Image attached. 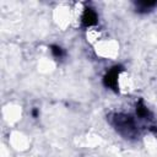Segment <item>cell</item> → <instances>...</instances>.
Masks as SVG:
<instances>
[{
	"label": "cell",
	"mask_w": 157,
	"mask_h": 157,
	"mask_svg": "<svg viewBox=\"0 0 157 157\" xmlns=\"http://www.w3.org/2000/svg\"><path fill=\"white\" fill-rule=\"evenodd\" d=\"M114 125H115L117 130H119L121 134H124V130H125V131H128V135H130L135 130L134 119L130 115H125V114H115Z\"/></svg>",
	"instance_id": "6da1fadb"
},
{
	"label": "cell",
	"mask_w": 157,
	"mask_h": 157,
	"mask_svg": "<svg viewBox=\"0 0 157 157\" xmlns=\"http://www.w3.org/2000/svg\"><path fill=\"white\" fill-rule=\"evenodd\" d=\"M120 71H121V66H113L112 69H109L103 77L104 86L117 91L118 90V77H119Z\"/></svg>",
	"instance_id": "7a4b0ae2"
},
{
	"label": "cell",
	"mask_w": 157,
	"mask_h": 157,
	"mask_svg": "<svg viewBox=\"0 0 157 157\" xmlns=\"http://www.w3.org/2000/svg\"><path fill=\"white\" fill-rule=\"evenodd\" d=\"M81 21H82V25L85 27L94 26L97 23V21H98V15H97V12L92 7H86L83 13H82Z\"/></svg>",
	"instance_id": "3957f363"
},
{
	"label": "cell",
	"mask_w": 157,
	"mask_h": 157,
	"mask_svg": "<svg viewBox=\"0 0 157 157\" xmlns=\"http://www.w3.org/2000/svg\"><path fill=\"white\" fill-rule=\"evenodd\" d=\"M156 5H157L156 1H139L136 2V9L139 12H147Z\"/></svg>",
	"instance_id": "277c9868"
},
{
	"label": "cell",
	"mask_w": 157,
	"mask_h": 157,
	"mask_svg": "<svg viewBox=\"0 0 157 157\" xmlns=\"http://www.w3.org/2000/svg\"><path fill=\"white\" fill-rule=\"evenodd\" d=\"M136 113H137V115H139L140 118H146V117L150 114L148 109L142 104V102H140V103L136 105Z\"/></svg>",
	"instance_id": "5b68a950"
},
{
	"label": "cell",
	"mask_w": 157,
	"mask_h": 157,
	"mask_svg": "<svg viewBox=\"0 0 157 157\" xmlns=\"http://www.w3.org/2000/svg\"><path fill=\"white\" fill-rule=\"evenodd\" d=\"M50 52H52V54H53L56 59H60V58H63V55H64L63 49H61L60 47H58V45H52V47H50Z\"/></svg>",
	"instance_id": "8992f818"
}]
</instances>
